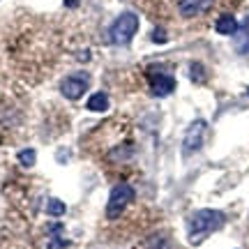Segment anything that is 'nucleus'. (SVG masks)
<instances>
[{
  "instance_id": "nucleus-1",
  "label": "nucleus",
  "mask_w": 249,
  "mask_h": 249,
  "mask_svg": "<svg viewBox=\"0 0 249 249\" xmlns=\"http://www.w3.org/2000/svg\"><path fill=\"white\" fill-rule=\"evenodd\" d=\"M136 2L148 9V14L152 17H178L189 21V18L208 17L214 9L233 7L240 0H136Z\"/></svg>"
},
{
  "instance_id": "nucleus-3",
  "label": "nucleus",
  "mask_w": 249,
  "mask_h": 249,
  "mask_svg": "<svg viewBox=\"0 0 249 249\" xmlns=\"http://www.w3.org/2000/svg\"><path fill=\"white\" fill-rule=\"evenodd\" d=\"M136 30H139V17L134 12H124L111 26V42L113 44H127L136 35Z\"/></svg>"
},
{
  "instance_id": "nucleus-10",
  "label": "nucleus",
  "mask_w": 249,
  "mask_h": 249,
  "mask_svg": "<svg viewBox=\"0 0 249 249\" xmlns=\"http://www.w3.org/2000/svg\"><path fill=\"white\" fill-rule=\"evenodd\" d=\"M65 203L62 201H58V198H49V203H46V213L51 214V217H62L65 214Z\"/></svg>"
},
{
  "instance_id": "nucleus-12",
  "label": "nucleus",
  "mask_w": 249,
  "mask_h": 249,
  "mask_svg": "<svg viewBox=\"0 0 249 249\" xmlns=\"http://www.w3.org/2000/svg\"><path fill=\"white\" fill-rule=\"evenodd\" d=\"M152 39H155V42H166V33H164L161 28H157L155 35H152Z\"/></svg>"
},
{
  "instance_id": "nucleus-6",
  "label": "nucleus",
  "mask_w": 249,
  "mask_h": 249,
  "mask_svg": "<svg viewBox=\"0 0 249 249\" xmlns=\"http://www.w3.org/2000/svg\"><path fill=\"white\" fill-rule=\"evenodd\" d=\"M203 136H205V123L203 120H196V123L189 124V129L185 134V141H182V152L185 155H192L201 148L203 143Z\"/></svg>"
},
{
  "instance_id": "nucleus-8",
  "label": "nucleus",
  "mask_w": 249,
  "mask_h": 249,
  "mask_svg": "<svg viewBox=\"0 0 249 249\" xmlns=\"http://www.w3.org/2000/svg\"><path fill=\"white\" fill-rule=\"evenodd\" d=\"M214 30L219 33V35H233L235 30H238V21H235V17L233 14H219L217 17V21H214Z\"/></svg>"
},
{
  "instance_id": "nucleus-2",
  "label": "nucleus",
  "mask_w": 249,
  "mask_h": 249,
  "mask_svg": "<svg viewBox=\"0 0 249 249\" xmlns=\"http://www.w3.org/2000/svg\"><path fill=\"white\" fill-rule=\"evenodd\" d=\"M222 226H224L222 213H217V210H198L189 219V240H192V245H198L203 238H208L210 233H214Z\"/></svg>"
},
{
  "instance_id": "nucleus-11",
  "label": "nucleus",
  "mask_w": 249,
  "mask_h": 249,
  "mask_svg": "<svg viewBox=\"0 0 249 249\" xmlns=\"http://www.w3.org/2000/svg\"><path fill=\"white\" fill-rule=\"evenodd\" d=\"M18 161H21V166H33L35 164V150H21L18 152Z\"/></svg>"
},
{
  "instance_id": "nucleus-5",
  "label": "nucleus",
  "mask_w": 249,
  "mask_h": 249,
  "mask_svg": "<svg viewBox=\"0 0 249 249\" xmlns=\"http://www.w3.org/2000/svg\"><path fill=\"white\" fill-rule=\"evenodd\" d=\"M86 90H88V76L86 74H71V76H67V79L62 81V86H60L62 97L70 99V102L81 99Z\"/></svg>"
},
{
  "instance_id": "nucleus-7",
  "label": "nucleus",
  "mask_w": 249,
  "mask_h": 249,
  "mask_svg": "<svg viewBox=\"0 0 249 249\" xmlns=\"http://www.w3.org/2000/svg\"><path fill=\"white\" fill-rule=\"evenodd\" d=\"M173 88H176V79L169 74H152L150 76V92L155 97H164V95L173 92Z\"/></svg>"
},
{
  "instance_id": "nucleus-14",
  "label": "nucleus",
  "mask_w": 249,
  "mask_h": 249,
  "mask_svg": "<svg viewBox=\"0 0 249 249\" xmlns=\"http://www.w3.org/2000/svg\"><path fill=\"white\" fill-rule=\"evenodd\" d=\"M65 247H67V242L58 240V238H55V240H51V245H49V249H65Z\"/></svg>"
},
{
  "instance_id": "nucleus-9",
  "label": "nucleus",
  "mask_w": 249,
  "mask_h": 249,
  "mask_svg": "<svg viewBox=\"0 0 249 249\" xmlns=\"http://www.w3.org/2000/svg\"><path fill=\"white\" fill-rule=\"evenodd\" d=\"M88 111H95V113H102V111H107L108 108V97L107 92H95L92 97H88Z\"/></svg>"
},
{
  "instance_id": "nucleus-13",
  "label": "nucleus",
  "mask_w": 249,
  "mask_h": 249,
  "mask_svg": "<svg viewBox=\"0 0 249 249\" xmlns=\"http://www.w3.org/2000/svg\"><path fill=\"white\" fill-rule=\"evenodd\" d=\"M192 79L194 81H201V65H192Z\"/></svg>"
},
{
  "instance_id": "nucleus-4",
  "label": "nucleus",
  "mask_w": 249,
  "mask_h": 249,
  "mask_svg": "<svg viewBox=\"0 0 249 249\" xmlns=\"http://www.w3.org/2000/svg\"><path fill=\"white\" fill-rule=\"evenodd\" d=\"M134 201V189L127 182H118L111 194H108V203H107V217L116 219L120 214L124 213V208Z\"/></svg>"
},
{
  "instance_id": "nucleus-15",
  "label": "nucleus",
  "mask_w": 249,
  "mask_h": 249,
  "mask_svg": "<svg viewBox=\"0 0 249 249\" xmlns=\"http://www.w3.org/2000/svg\"><path fill=\"white\" fill-rule=\"evenodd\" d=\"M79 2L81 0H65V5H67V7H79Z\"/></svg>"
}]
</instances>
